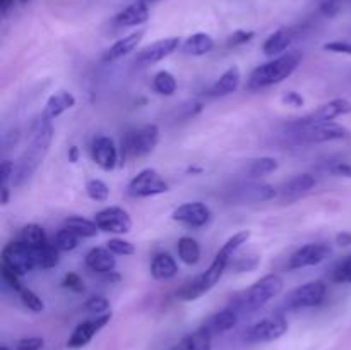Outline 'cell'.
<instances>
[{
    "instance_id": "obj_56",
    "label": "cell",
    "mask_w": 351,
    "mask_h": 350,
    "mask_svg": "<svg viewBox=\"0 0 351 350\" xmlns=\"http://www.w3.org/2000/svg\"><path fill=\"white\" fill-rule=\"evenodd\" d=\"M12 3H14V0H0V10H2V14H5Z\"/></svg>"
},
{
    "instance_id": "obj_48",
    "label": "cell",
    "mask_w": 351,
    "mask_h": 350,
    "mask_svg": "<svg viewBox=\"0 0 351 350\" xmlns=\"http://www.w3.org/2000/svg\"><path fill=\"white\" fill-rule=\"evenodd\" d=\"M45 347V340L41 336H26L17 342L16 350H41Z\"/></svg>"
},
{
    "instance_id": "obj_25",
    "label": "cell",
    "mask_w": 351,
    "mask_h": 350,
    "mask_svg": "<svg viewBox=\"0 0 351 350\" xmlns=\"http://www.w3.org/2000/svg\"><path fill=\"white\" fill-rule=\"evenodd\" d=\"M291 41H293V31L290 27H280L267 36L263 45V51L267 57H280L288 50Z\"/></svg>"
},
{
    "instance_id": "obj_9",
    "label": "cell",
    "mask_w": 351,
    "mask_h": 350,
    "mask_svg": "<svg viewBox=\"0 0 351 350\" xmlns=\"http://www.w3.org/2000/svg\"><path fill=\"white\" fill-rule=\"evenodd\" d=\"M170 191L168 182L154 168H144L129 182L127 192L132 198H154Z\"/></svg>"
},
{
    "instance_id": "obj_13",
    "label": "cell",
    "mask_w": 351,
    "mask_h": 350,
    "mask_svg": "<svg viewBox=\"0 0 351 350\" xmlns=\"http://www.w3.org/2000/svg\"><path fill=\"white\" fill-rule=\"evenodd\" d=\"M180 47H182V41L178 36L161 38V40L144 47L143 50L137 54L136 60L134 62H136L137 67H147V65H153L156 64V62H161L163 58L170 57V55L175 54Z\"/></svg>"
},
{
    "instance_id": "obj_24",
    "label": "cell",
    "mask_w": 351,
    "mask_h": 350,
    "mask_svg": "<svg viewBox=\"0 0 351 350\" xmlns=\"http://www.w3.org/2000/svg\"><path fill=\"white\" fill-rule=\"evenodd\" d=\"M74 106H75V96L72 95V93L60 89V91L53 93V95L47 100L41 115L47 117L48 120H53L57 119V117H60L64 112H67V110L74 108Z\"/></svg>"
},
{
    "instance_id": "obj_7",
    "label": "cell",
    "mask_w": 351,
    "mask_h": 350,
    "mask_svg": "<svg viewBox=\"0 0 351 350\" xmlns=\"http://www.w3.org/2000/svg\"><path fill=\"white\" fill-rule=\"evenodd\" d=\"M2 266L9 268L19 277L31 273L34 268H38L36 249L21 242V240L9 242L2 249Z\"/></svg>"
},
{
    "instance_id": "obj_53",
    "label": "cell",
    "mask_w": 351,
    "mask_h": 350,
    "mask_svg": "<svg viewBox=\"0 0 351 350\" xmlns=\"http://www.w3.org/2000/svg\"><path fill=\"white\" fill-rule=\"evenodd\" d=\"M336 242H338L341 247L351 246V232L338 233V235H336Z\"/></svg>"
},
{
    "instance_id": "obj_49",
    "label": "cell",
    "mask_w": 351,
    "mask_h": 350,
    "mask_svg": "<svg viewBox=\"0 0 351 350\" xmlns=\"http://www.w3.org/2000/svg\"><path fill=\"white\" fill-rule=\"evenodd\" d=\"M328 172L336 177H346L351 178V163L348 161H331L328 165Z\"/></svg>"
},
{
    "instance_id": "obj_22",
    "label": "cell",
    "mask_w": 351,
    "mask_h": 350,
    "mask_svg": "<svg viewBox=\"0 0 351 350\" xmlns=\"http://www.w3.org/2000/svg\"><path fill=\"white\" fill-rule=\"evenodd\" d=\"M144 33H146V30H137L134 31V33L117 40L115 43L103 54V62H115L123 58L125 55H129L130 51L136 50L137 45L141 43V40L144 38Z\"/></svg>"
},
{
    "instance_id": "obj_33",
    "label": "cell",
    "mask_w": 351,
    "mask_h": 350,
    "mask_svg": "<svg viewBox=\"0 0 351 350\" xmlns=\"http://www.w3.org/2000/svg\"><path fill=\"white\" fill-rule=\"evenodd\" d=\"M274 170H278V160L273 156L256 158V160H250V163L247 165V175L250 178L264 177V175L273 174Z\"/></svg>"
},
{
    "instance_id": "obj_42",
    "label": "cell",
    "mask_w": 351,
    "mask_h": 350,
    "mask_svg": "<svg viewBox=\"0 0 351 350\" xmlns=\"http://www.w3.org/2000/svg\"><path fill=\"white\" fill-rule=\"evenodd\" d=\"M84 309L88 312H91V314H105V312H108L110 309V302L108 299L103 297V295H93V297H89L88 301L84 302Z\"/></svg>"
},
{
    "instance_id": "obj_16",
    "label": "cell",
    "mask_w": 351,
    "mask_h": 350,
    "mask_svg": "<svg viewBox=\"0 0 351 350\" xmlns=\"http://www.w3.org/2000/svg\"><path fill=\"white\" fill-rule=\"evenodd\" d=\"M351 113V102L346 98H335L331 102L324 103L319 108H315L314 112H311L308 115L298 119V124H304V126H314V124H322V122H332L335 119L343 115H348Z\"/></svg>"
},
{
    "instance_id": "obj_39",
    "label": "cell",
    "mask_w": 351,
    "mask_h": 350,
    "mask_svg": "<svg viewBox=\"0 0 351 350\" xmlns=\"http://www.w3.org/2000/svg\"><path fill=\"white\" fill-rule=\"evenodd\" d=\"M17 295H19L21 304H23L24 307L27 309V311H31V312H43V309H45L43 299H41L38 294H34V292L31 290V288L23 287L19 292H17Z\"/></svg>"
},
{
    "instance_id": "obj_59",
    "label": "cell",
    "mask_w": 351,
    "mask_h": 350,
    "mask_svg": "<svg viewBox=\"0 0 351 350\" xmlns=\"http://www.w3.org/2000/svg\"><path fill=\"white\" fill-rule=\"evenodd\" d=\"M21 2H23V3H26V2H27V0H21Z\"/></svg>"
},
{
    "instance_id": "obj_37",
    "label": "cell",
    "mask_w": 351,
    "mask_h": 350,
    "mask_svg": "<svg viewBox=\"0 0 351 350\" xmlns=\"http://www.w3.org/2000/svg\"><path fill=\"white\" fill-rule=\"evenodd\" d=\"M249 239H250V230H240V232L233 233V235L230 237L225 244H223L221 249L218 250V254H221V256L232 259L233 254H235L237 250L243 246V244H247V240Z\"/></svg>"
},
{
    "instance_id": "obj_38",
    "label": "cell",
    "mask_w": 351,
    "mask_h": 350,
    "mask_svg": "<svg viewBox=\"0 0 351 350\" xmlns=\"http://www.w3.org/2000/svg\"><path fill=\"white\" fill-rule=\"evenodd\" d=\"M329 280L335 281V283H351V254L339 259L332 266L331 273H329Z\"/></svg>"
},
{
    "instance_id": "obj_47",
    "label": "cell",
    "mask_w": 351,
    "mask_h": 350,
    "mask_svg": "<svg viewBox=\"0 0 351 350\" xmlns=\"http://www.w3.org/2000/svg\"><path fill=\"white\" fill-rule=\"evenodd\" d=\"M16 165L10 160H3L0 163V187H9V182L14 178Z\"/></svg>"
},
{
    "instance_id": "obj_23",
    "label": "cell",
    "mask_w": 351,
    "mask_h": 350,
    "mask_svg": "<svg viewBox=\"0 0 351 350\" xmlns=\"http://www.w3.org/2000/svg\"><path fill=\"white\" fill-rule=\"evenodd\" d=\"M315 184H317V178H315L312 174L295 175V177H291L290 180L285 182L280 194L283 199H298L300 196L307 194L311 189H314Z\"/></svg>"
},
{
    "instance_id": "obj_35",
    "label": "cell",
    "mask_w": 351,
    "mask_h": 350,
    "mask_svg": "<svg viewBox=\"0 0 351 350\" xmlns=\"http://www.w3.org/2000/svg\"><path fill=\"white\" fill-rule=\"evenodd\" d=\"M58 261H60V250L57 249L53 242H48L40 249H36V263L41 270H51V268L57 266Z\"/></svg>"
},
{
    "instance_id": "obj_12",
    "label": "cell",
    "mask_w": 351,
    "mask_h": 350,
    "mask_svg": "<svg viewBox=\"0 0 351 350\" xmlns=\"http://www.w3.org/2000/svg\"><path fill=\"white\" fill-rule=\"evenodd\" d=\"M171 220L182 223V225L192 226V229H202V226L209 225V222L213 220V211L206 202H184V205L173 209Z\"/></svg>"
},
{
    "instance_id": "obj_10",
    "label": "cell",
    "mask_w": 351,
    "mask_h": 350,
    "mask_svg": "<svg viewBox=\"0 0 351 350\" xmlns=\"http://www.w3.org/2000/svg\"><path fill=\"white\" fill-rule=\"evenodd\" d=\"M288 331V321L283 314H273L254 323L245 333L249 343H266L281 338Z\"/></svg>"
},
{
    "instance_id": "obj_41",
    "label": "cell",
    "mask_w": 351,
    "mask_h": 350,
    "mask_svg": "<svg viewBox=\"0 0 351 350\" xmlns=\"http://www.w3.org/2000/svg\"><path fill=\"white\" fill-rule=\"evenodd\" d=\"M106 247L112 250L115 256H132L136 253V247H134L132 242L125 239H120V237H115V239H110L106 242Z\"/></svg>"
},
{
    "instance_id": "obj_34",
    "label": "cell",
    "mask_w": 351,
    "mask_h": 350,
    "mask_svg": "<svg viewBox=\"0 0 351 350\" xmlns=\"http://www.w3.org/2000/svg\"><path fill=\"white\" fill-rule=\"evenodd\" d=\"M178 88L177 78L168 71H160L154 74L153 78V89L161 96H171L175 95Z\"/></svg>"
},
{
    "instance_id": "obj_28",
    "label": "cell",
    "mask_w": 351,
    "mask_h": 350,
    "mask_svg": "<svg viewBox=\"0 0 351 350\" xmlns=\"http://www.w3.org/2000/svg\"><path fill=\"white\" fill-rule=\"evenodd\" d=\"M178 264L175 257H171L168 253H158L151 261V277L154 280H171L177 277Z\"/></svg>"
},
{
    "instance_id": "obj_43",
    "label": "cell",
    "mask_w": 351,
    "mask_h": 350,
    "mask_svg": "<svg viewBox=\"0 0 351 350\" xmlns=\"http://www.w3.org/2000/svg\"><path fill=\"white\" fill-rule=\"evenodd\" d=\"M254 36H256V33H254V31L237 30V31H233V34H230V36H228V40H226V47H228V48L240 47V45L249 43V41L252 40Z\"/></svg>"
},
{
    "instance_id": "obj_8",
    "label": "cell",
    "mask_w": 351,
    "mask_h": 350,
    "mask_svg": "<svg viewBox=\"0 0 351 350\" xmlns=\"http://www.w3.org/2000/svg\"><path fill=\"white\" fill-rule=\"evenodd\" d=\"M326 295H328V285L324 281H308V283L300 285L295 290H291L287 295L285 304H287L288 309L317 307L326 301Z\"/></svg>"
},
{
    "instance_id": "obj_45",
    "label": "cell",
    "mask_w": 351,
    "mask_h": 350,
    "mask_svg": "<svg viewBox=\"0 0 351 350\" xmlns=\"http://www.w3.org/2000/svg\"><path fill=\"white\" fill-rule=\"evenodd\" d=\"M0 270H2L3 285H5L7 288H10V290L16 292V294H17V292L23 288V283H21L19 275H16L14 271H10L9 268H5V266H0Z\"/></svg>"
},
{
    "instance_id": "obj_57",
    "label": "cell",
    "mask_w": 351,
    "mask_h": 350,
    "mask_svg": "<svg viewBox=\"0 0 351 350\" xmlns=\"http://www.w3.org/2000/svg\"><path fill=\"white\" fill-rule=\"evenodd\" d=\"M144 2H147V3H156V2H160V0H144Z\"/></svg>"
},
{
    "instance_id": "obj_15",
    "label": "cell",
    "mask_w": 351,
    "mask_h": 350,
    "mask_svg": "<svg viewBox=\"0 0 351 350\" xmlns=\"http://www.w3.org/2000/svg\"><path fill=\"white\" fill-rule=\"evenodd\" d=\"M110 321H112V312H105V314H99L96 316V318L88 319V321L79 323L74 328V331H72V335L69 336L67 347L71 350L82 349V347L88 345L93 340V336H95L96 333L101 331Z\"/></svg>"
},
{
    "instance_id": "obj_30",
    "label": "cell",
    "mask_w": 351,
    "mask_h": 350,
    "mask_svg": "<svg viewBox=\"0 0 351 350\" xmlns=\"http://www.w3.org/2000/svg\"><path fill=\"white\" fill-rule=\"evenodd\" d=\"M177 253L182 263L189 264V266L197 264L199 259H201V246H199L197 240L192 239V237L185 235L178 239Z\"/></svg>"
},
{
    "instance_id": "obj_5",
    "label": "cell",
    "mask_w": 351,
    "mask_h": 350,
    "mask_svg": "<svg viewBox=\"0 0 351 350\" xmlns=\"http://www.w3.org/2000/svg\"><path fill=\"white\" fill-rule=\"evenodd\" d=\"M160 143V127L156 124H146L137 129L129 130L122 137L120 146V163H125L129 158H143L153 153Z\"/></svg>"
},
{
    "instance_id": "obj_17",
    "label": "cell",
    "mask_w": 351,
    "mask_h": 350,
    "mask_svg": "<svg viewBox=\"0 0 351 350\" xmlns=\"http://www.w3.org/2000/svg\"><path fill=\"white\" fill-rule=\"evenodd\" d=\"M91 158L101 170L110 172L119 165L120 151L112 137L98 136L91 144Z\"/></svg>"
},
{
    "instance_id": "obj_54",
    "label": "cell",
    "mask_w": 351,
    "mask_h": 350,
    "mask_svg": "<svg viewBox=\"0 0 351 350\" xmlns=\"http://www.w3.org/2000/svg\"><path fill=\"white\" fill-rule=\"evenodd\" d=\"M67 158L71 163H77L79 161V148L77 146H71L67 151Z\"/></svg>"
},
{
    "instance_id": "obj_27",
    "label": "cell",
    "mask_w": 351,
    "mask_h": 350,
    "mask_svg": "<svg viewBox=\"0 0 351 350\" xmlns=\"http://www.w3.org/2000/svg\"><path fill=\"white\" fill-rule=\"evenodd\" d=\"M213 335L201 326L195 331L189 333L184 338L178 340L170 350H211Z\"/></svg>"
},
{
    "instance_id": "obj_11",
    "label": "cell",
    "mask_w": 351,
    "mask_h": 350,
    "mask_svg": "<svg viewBox=\"0 0 351 350\" xmlns=\"http://www.w3.org/2000/svg\"><path fill=\"white\" fill-rule=\"evenodd\" d=\"M95 222L101 232L115 233V235L129 233L132 229V218H130L129 211L120 206H110V208L98 211L95 215Z\"/></svg>"
},
{
    "instance_id": "obj_29",
    "label": "cell",
    "mask_w": 351,
    "mask_h": 350,
    "mask_svg": "<svg viewBox=\"0 0 351 350\" xmlns=\"http://www.w3.org/2000/svg\"><path fill=\"white\" fill-rule=\"evenodd\" d=\"M215 48V40L211 34L208 33H194L184 41L182 50L187 55H194V57H201V55L209 54Z\"/></svg>"
},
{
    "instance_id": "obj_51",
    "label": "cell",
    "mask_w": 351,
    "mask_h": 350,
    "mask_svg": "<svg viewBox=\"0 0 351 350\" xmlns=\"http://www.w3.org/2000/svg\"><path fill=\"white\" fill-rule=\"evenodd\" d=\"M283 103H285V105H288V106H295V108H300V106H304L305 100H304V96L300 95V93L288 91L287 95L283 96Z\"/></svg>"
},
{
    "instance_id": "obj_50",
    "label": "cell",
    "mask_w": 351,
    "mask_h": 350,
    "mask_svg": "<svg viewBox=\"0 0 351 350\" xmlns=\"http://www.w3.org/2000/svg\"><path fill=\"white\" fill-rule=\"evenodd\" d=\"M326 51H332V54H343V55H351V41L346 40H336L324 43Z\"/></svg>"
},
{
    "instance_id": "obj_32",
    "label": "cell",
    "mask_w": 351,
    "mask_h": 350,
    "mask_svg": "<svg viewBox=\"0 0 351 350\" xmlns=\"http://www.w3.org/2000/svg\"><path fill=\"white\" fill-rule=\"evenodd\" d=\"M19 240L21 242L27 244L29 247H33V249H40L45 244H48L45 229L43 226L36 225V223H27L26 226H23L19 233Z\"/></svg>"
},
{
    "instance_id": "obj_46",
    "label": "cell",
    "mask_w": 351,
    "mask_h": 350,
    "mask_svg": "<svg viewBox=\"0 0 351 350\" xmlns=\"http://www.w3.org/2000/svg\"><path fill=\"white\" fill-rule=\"evenodd\" d=\"M259 266V257L257 256H242L233 263V270H237L239 273L243 271H252Z\"/></svg>"
},
{
    "instance_id": "obj_26",
    "label": "cell",
    "mask_w": 351,
    "mask_h": 350,
    "mask_svg": "<svg viewBox=\"0 0 351 350\" xmlns=\"http://www.w3.org/2000/svg\"><path fill=\"white\" fill-rule=\"evenodd\" d=\"M240 79H242V74H240V69L237 65H232L230 69H226L218 79H216L215 84L211 86L209 93L213 96H228L232 93H235L240 86Z\"/></svg>"
},
{
    "instance_id": "obj_20",
    "label": "cell",
    "mask_w": 351,
    "mask_h": 350,
    "mask_svg": "<svg viewBox=\"0 0 351 350\" xmlns=\"http://www.w3.org/2000/svg\"><path fill=\"white\" fill-rule=\"evenodd\" d=\"M278 196V191L269 184H247L242 185L235 191V194L232 196L233 201L239 202H264L271 201Z\"/></svg>"
},
{
    "instance_id": "obj_18",
    "label": "cell",
    "mask_w": 351,
    "mask_h": 350,
    "mask_svg": "<svg viewBox=\"0 0 351 350\" xmlns=\"http://www.w3.org/2000/svg\"><path fill=\"white\" fill-rule=\"evenodd\" d=\"M239 319H240V312L237 311L233 305H228V307L221 309V311L209 316V318L206 319L204 325H202V328L208 329L213 336H216V335H221V333L230 331L232 328H235Z\"/></svg>"
},
{
    "instance_id": "obj_3",
    "label": "cell",
    "mask_w": 351,
    "mask_h": 350,
    "mask_svg": "<svg viewBox=\"0 0 351 350\" xmlns=\"http://www.w3.org/2000/svg\"><path fill=\"white\" fill-rule=\"evenodd\" d=\"M283 285L285 283L281 277H278V275H266L261 280H257L256 283L250 285L249 288L235 295V299H233L230 305H233L240 312V316L256 312L261 307H264L267 302L276 299L283 292Z\"/></svg>"
},
{
    "instance_id": "obj_2",
    "label": "cell",
    "mask_w": 351,
    "mask_h": 350,
    "mask_svg": "<svg viewBox=\"0 0 351 350\" xmlns=\"http://www.w3.org/2000/svg\"><path fill=\"white\" fill-rule=\"evenodd\" d=\"M302 62V54L298 50L287 51V54L274 57L273 60L266 62V64L259 65L254 69L247 81V88L252 91H259V89L269 88V86L280 84L285 79L290 78L295 71L298 69Z\"/></svg>"
},
{
    "instance_id": "obj_40",
    "label": "cell",
    "mask_w": 351,
    "mask_h": 350,
    "mask_svg": "<svg viewBox=\"0 0 351 350\" xmlns=\"http://www.w3.org/2000/svg\"><path fill=\"white\" fill-rule=\"evenodd\" d=\"M86 194H88L89 199L96 202H105L108 201L110 198V187L99 178H91L86 184Z\"/></svg>"
},
{
    "instance_id": "obj_14",
    "label": "cell",
    "mask_w": 351,
    "mask_h": 350,
    "mask_svg": "<svg viewBox=\"0 0 351 350\" xmlns=\"http://www.w3.org/2000/svg\"><path fill=\"white\" fill-rule=\"evenodd\" d=\"M331 254V247L324 242H312L305 244L300 249L295 250L291 254V257L288 259L287 268L290 271L293 270H302V268L315 266V264H321L322 261H326Z\"/></svg>"
},
{
    "instance_id": "obj_44",
    "label": "cell",
    "mask_w": 351,
    "mask_h": 350,
    "mask_svg": "<svg viewBox=\"0 0 351 350\" xmlns=\"http://www.w3.org/2000/svg\"><path fill=\"white\" fill-rule=\"evenodd\" d=\"M60 285L64 288H67V290L75 292V294H81V292L86 290L84 281H82V278L79 277L77 273H67V275H65Z\"/></svg>"
},
{
    "instance_id": "obj_21",
    "label": "cell",
    "mask_w": 351,
    "mask_h": 350,
    "mask_svg": "<svg viewBox=\"0 0 351 350\" xmlns=\"http://www.w3.org/2000/svg\"><path fill=\"white\" fill-rule=\"evenodd\" d=\"M149 19V3L144 0H137V2L130 3L123 10H120L115 17L117 27H134L141 26Z\"/></svg>"
},
{
    "instance_id": "obj_4",
    "label": "cell",
    "mask_w": 351,
    "mask_h": 350,
    "mask_svg": "<svg viewBox=\"0 0 351 350\" xmlns=\"http://www.w3.org/2000/svg\"><path fill=\"white\" fill-rule=\"evenodd\" d=\"M232 259L228 257L221 256V254L216 253L215 259L213 263L209 264V268L206 271H202L201 275L192 278L191 281L184 285L182 288H178L177 292V299L178 301H184V302H191V301H197L199 297L208 294L213 287L219 281V278L223 277L226 268L230 266Z\"/></svg>"
},
{
    "instance_id": "obj_52",
    "label": "cell",
    "mask_w": 351,
    "mask_h": 350,
    "mask_svg": "<svg viewBox=\"0 0 351 350\" xmlns=\"http://www.w3.org/2000/svg\"><path fill=\"white\" fill-rule=\"evenodd\" d=\"M341 2L343 0H324L321 5V10L322 14H326V16H335V14H338L339 7H341Z\"/></svg>"
},
{
    "instance_id": "obj_55",
    "label": "cell",
    "mask_w": 351,
    "mask_h": 350,
    "mask_svg": "<svg viewBox=\"0 0 351 350\" xmlns=\"http://www.w3.org/2000/svg\"><path fill=\"white\" fill-rule=\"evenodd\" d=\"M0 192H2V199H0V202L5 206L7 202H9V187H0Z\"/></svg>"
},
{
    "instance_id": "obj_36",
    "label": "cell",
    "mask_w": 351,
    "mask_h": 350,
    "mask_svg": "<svg viewBox=\"0 0 351 350\" xmlns=\"http://www.w3.org/2000/svg\"><path fill=\"white\" fill-rule=\"evenodd\" d=\"M79 239H81V237H79L77 233H74L71 229H67V226H62V229L55 233L53 244L57 246V249L60 250V253H69V250H74L75 247L79 246Z\"/></svg>"
},
{
    "instance_id": "obj_31",
    "label": "cell",
    "mask_w": 351,
    "mask_h": 350,
    "mask_svg": "<svg viewBox=\"0 0 351 350\" xmlns=\"http://www.w3.org/2000/svg\"><path fill=\"white\" fill-rule=\"evenodd\" d=\"M64 226L71 229L72 232L77 233V235L82 237V239H91V237H96V233L99 232L95 220H88L84 218V216H77V215L65 218Z\"/></svg>"
},
{
    "instance_id": "obj_19",
    "label": "cell",
    "mask_w": 351,
    "mask_h": 350,
    "mask_svg": "<svg viewBox=\"0 0 351 350\" xmlns=\"http://www.w3.org/2000/svg\"><path fill=\"white\" fill-rule=\"evenodd\" d=\"M86 266L89 268L91 271L98 275H108L113 273L117 268V259L115 254L108 249V247H93L84 257Z\"/></svg>"
},
{
    "instance_id": "obj_1",
    "label": "cell",
    "mask_w": 351,
    "mask_h": 350,
    "mask_svg": "<svg viewBox=\"0 0 351 350\" xmlns=\"http://www.w3.org/2000/svg\"><path fill=\"white\" fill-rule=\"evenodd\" d=\"M51 139H53L51 120L41 115L31 127V141L16 165V172H14L12 178L14 187H19V185H23L24 182L33 177V174L43 163L45 156H47L48 150H50Z\"/></svg>"
},
{
    "instance_id": "obj_6",
    "label": "cell",
    "mask_w": 351,
    "mask_h": 350,
    "mask_svg": "<svg viewBox=\"0 0 351 350\" xmlns=\"http://www.w3.org/2000/svg\"><path fill=\"white\" fill-rule=\"evenodd\" d=\"M291 129H293V136H297L302 143H329V141H341L350 137V130L336 122H322L314 124V126L293 122Z\"/></svg>"
},
{
    "instance_id": "obj_58",
    "label": "cell",
    "mask_w": 351,
    "mask_h": 350,
    "mask_svg": "<svg viewBox=\"0 0 351 350\" xmlns=\"http://www.w3.org/2000/svg\"><path fill=\"white\" fill-rule=\"evenodd\" d=\"M0 350H10L7 345H0Z\"/></svg>"
}]
</instances>
